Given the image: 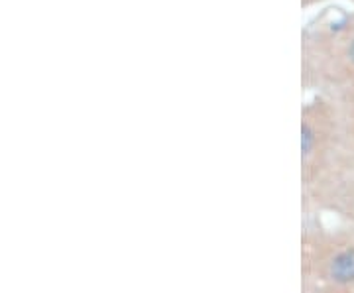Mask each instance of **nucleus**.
Returning <instances> with one entry per match:
<instances>
[{
    "label": "nucleus",
    "instance_id": "nucleus-2",
    "mask_svg": "<svg viewBox=\"0 0 354 293\" xmlns=\"http://www.w3.org/2000/svg\"><path fill=\"white\" fill-rule=\"evenodd\" d=\"M346 57H348V61L354 65V40L348 44V49H346Z\"/></svg>",
    "mask_w": 354,
    "mask_h": 293
},
{
    "label": "nucleus",
    "instance_id": "nucleus-1",
    "mask_svg": "<svg viewBox=\"0 0 354 293\" xmlns=\"http://www.w3.org/2000/svg\"><path fill=\"white\" fill-rule=\"evenodd\" d=\"M325 275L336 285L354 283V250L352 248L336 250L325 266Z\"/></svg>",
    "mask_w": 354,
    "mask_h": 293
}]
</instances>
